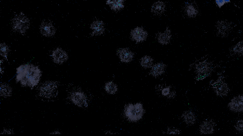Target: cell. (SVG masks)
Segmentation results:
<instances>
[{
  "label": "cell",
  "mask_w": 243,
  "mask_h": 136,
  "mask_svg": "<svg viewBox=\"0 0 243 136\" xmlns=\"http://www.w3.org/2000/svg\"><path fill=\"white\" fill-rule=\"evenodd\" d=\"M16 80L22 85L33 87L39 82L41 71L37 66L31 64L22 65L17 69Z\"/></svg>",
  "instance_id": "obj_1"
},
{
  "label": "cell",
  "mask_w": 243,
  "mask_h": 136,
  "mask_svg": "<svg viewBox=\"0 0 243 136\" xmlns=\"http://www.w3.org/2000/svg\"><path fill=\"white\" fill-rule=\"evenodd\" d=\"M29 21L24 16L19 15L15 17L12 21L13 29L21 34L25 33L28 29Z\"/></svg>",
  "instance_id": "obj_2"
},
{
  "label": "cell",
  "mask_w": 243,
  "mask_h": 136,
  "mask_svg": "<svg viewBox=\"0 0 243 136\" xmlns=\"http://www.w3.org/2000/svg\"><path fill=\"white\" fill-rule=\"evenodd\" d=\"M41 34L44 36L49 37L53 35L55 33V29L51 23L43 21L40 27Z\"/></svg>",
  "instance_id": "obj_3"
},
{
  "label": "cell",
  "mask_w": 243,
  "mask_h": 136,
  "mask_svg": "<svg viewBox=\"0 0 243 136\" xmlns=\"http://www.w3.org/2000/svg\"><path fill=\"white\" fill-rule=\"evenodd\" d=\"M71 101L75 105L82 106L86 102V97L83 93L80 91L73 93L70 96Z\"/></svg>",
  "instance_id": "obj_4"
},
{
  "label": "cell",
  "mask_w": 243,
  "mask_h": 136,
  "mask_svg": "<svg viewBox=\"0 0 243 136\" xmlns=\"http://www.w3.org/2000/svg\"><path fill=\"white\" fill-rule=\"evenodd\" d=\"M132 39L137 42H140L145 40L147 34L142 28L137 27L132 30L131 34Z\"/></svg>",
  "instance_id": "obj_5"
},
{
  "label": "cell",
  "mask_w": 243,
  "mask_h": 136,
  "mask_svg": "<svg viewBox=\"0 0 243 136\" xmlns=\"http://www.w3.org/2000/svg\"><path fill=\"white\" fill-rule=\"evenodd\" d=\"M52 56L54 61L57 63L63 62L67 58L65 52L60 48H57L53 51Z\"/></svg>",
  "instance_id": "obj_6"
},
{
  "label": "cell",
  "mask_w": 243,
  "mask_h": 136,
  "mask_svg": "<svg viewBox=\"0 0 243 136\" xmlns=\"http://www.w3.org/2000/svg\"><path fill=\"white\" fill-rule=\"evenodd\" d=\"M118 53L121 60L124 62H128L131 61L133 57V53L127 48L120 49Z\"/></svg>",
  "instance_id": "obj_7"
},
{
  "label": "cell",
  "mask_w": 243,
  "mask_h": 136,
  "mask_svg": "<svg viewBox=\"0 0 243 136\" xmlns=\"http://www.w3.org/2000/svg\"><path fill=\"white\" fill-rule=\"evenodd\" d=\"M232 102L229 103V106L231 110L236 112H240L243 110V96L233 99Z\"/></svg>",
  "instance_id": "obj_8"
},
{
  "label": "cell",
  "mask_w": 243,
  "mask_h": 136,
  "mask_svg": "<svg viewBox=\"0 0 243 136\" xmlns=\"http://www.w3.org/2000/svg\"><path fill=\"white\" fill-rule=\"evenodd\" d=\"M91 29L96 35H99L103 33L104 30L103 23L102 21H94L91 26Z\"/></svg>",
  "instance_id": "obj_9"
},
{
  "label": "cell",
  "mask_w": 243,
  "mask_h": 136,
  "mask_svg": "<svg viewBox=\"0 0 243 136\" xmlns=\"http://www.w3.org/2000/svg\"><path fill=\"white\" fill-rule=\"evenodd\" d=\"M107 4H109L111 9L115 11H118L123 8V1L122 0H108Z\"/></svg>",
  "instance_id": "obj_10"
},
{
  "label": "cell",
  "mask_w": 243,
  "mask_h": 136,
  "mask_svg": "<svg viewBox=\"0 0 243 136\" xmlns=\"http://www.w3.org/2000/svg\"><path fill=\"white\" fill-rule=\"evenodd\" d=\"M201 132L205 134L211 133L213 130V125L210 122L203 123L200 127Z\"/></svg>",
  "instance_id": "obj_11"
},
{
  "label": "cell",
  "mask_w": 243,
  "mask_h": 136,
  "mask_svg": "<svg viewBox=\"0 0 243 136\" xmlns=\"http://www.w3.org/2000/svg\"><path fill=\"white\" fill-rule=\"evenodd\" d=\"M164 65L159 63L155 65L153 67L151 71L152 74L154 76H158L162 73L164 69Z\"/></svg>",
  "instance_id": "obj_12"
},
{
  "label": "cell",
  "mask_w": 243,
  "mask_h": 136,
  "mask_svg": "<svg viewBox=\"0 0 243 136\" xmlns=\"http://www.w3.org/2000/svg\"><path fill=\"white\" fill-rule=\"evenodd\" d=\"M153 61V59L150 57L146 56L142 58L140 64L142 66L145 68H148L151 66Z\"/></svg>",
  "instance_id": "obj_13"
},
{
  "label": "cell",
  "mask_w": 243,
  "mask_h": 136,
  "mask_svg": "<svg viewBox=\"0 0 243 136\" xmlns=\"http://www.w3.org/2000/svg\"><path fill=\"white\" fill-rule=\"evenodd\" d=\"M41 87L42 91L49 94L52 93L55 89L53 85L50 83H45Z\"/></svg>",
  "instance_id": "obj_14"
},
{
  "label": "cell",
  "mask_w": 243,
  "mask_h": 136,
  "mask_svg": "<svg viewBox=\"0 0 243 136\" xmlns=\"http://www.w3.org/2000/svg\"><path fill=\"white\" fill-rule=\"evenodd\" d=\"M105 89L108 92L111 94L115 93L117 90L115 84L112 82H109L106 84Z\"/></svg>",
  "instance_id": "obj_15"
},
{
  "label": "cell",
  "mask_w": 243,
  "mask_h": 136,
  "mask_svg": "<svg viewBox=\"0 0 243 136\" xmlns=\"http://www.w3.org/2000/svg\"><path fill=\"white\" fill-rule=\"evenodd\" d=\"M9 51V49L8 46L5 43L0 44V54L3 57L7 58Z\"/></svg>",
  "instance_id": "obj_16"
},
{
  "label": "cell",
  "mask_w": 243,
  "mask_h": 136,
  "mask_svg": "<svg viewBox=\"0 0 243 136\" xmlns=\"http://www.w3.org/2000/svg\"><path fill=\"white\" fill-rule=\"evenodd\" d=\"M163 7L162 4H156L154 6L153 8H154L153 9H154L155 10H156V12H160V11H161L163 8Z\"/></svg>",
  "instance_id": "obj_17"
},
{
  "label": "cell",
  "mask_w": 243,
  "mask_h": 136,
  "mask_svg": "<svg viewBox=\"0 0 243 136\" xmlns=\"http://www.w3.org/2000/svg\"><path fill=\"white\" fill-rule=\"evenodd\" d=\"M187 120L189 123H192L194 122L195 120V118L193 114L191 113L188 114Z\"/></svg>",
  "instance_id": "obj_18"
},
{
  "label": "cell",
  "mask_w": 243,
  "mask_h": 136,
  "mask_svg": "<svg viewBox=\"0 0 243 136\" xmlns=\"http://www.w3.org/2000/svg\"><path fill=\"white\" fill-rule=\"evenodd\" d=\"M243 121L240 120L238 121L237 123V128L239 131H241L243 129Z\"/></svg>",
  "instance_id": "obj_19"
},
{
  "label": "cell",
  "mask_w": 243,
  "mask_h": 136,
  "mask_svg": "<svg viewBox=\"0 0 243 136\" xmlns=\"http://www.w3.org/2000/svg\"><path fill=\"white\" fill-rule=\"evenodd\" d=\"M216 2L218 5L219 6H221L224 3L225 1L224 0H219L216 1Z\"/></svg>",
  "instance_id": "obj_20"
},
{
  "label": "cell",
  "mask_w": 243,
  "mask_h": 136,
  "mask_svg": "<svg viewBox=\"0 0 243 136\" xmlns=\"http://www.w3.org/2000/svg\"><path fill=\"white\" fill-rule=\"evenodd\" d=\"M162 92L163 94L166 95L169 93V90L168 88H165L163 90Z\"/></svg>",
  "instance_id": "obj_21"
}]
</instances>
